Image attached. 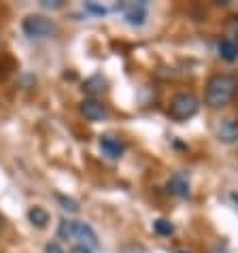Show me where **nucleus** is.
Wrapping results in <instances>:
<instances>
[{
    "label": "nucleus",
    "mask_w": 238,
    "mask_h": 253,
    "mask_svg": "<svg viewBox=\"0 0 238 253\" xmlns=\"http://www.w3.org/2000/svg\"><path fill=\"white\" fill-rule=\"evenodd\" d=\"M217 138L221 143L232 145L238 140V119L236 117H226L217 124Z\"/></svg>",
    "instance_id": "5"
},
{
    "label": "nucleus",
    "mask_w": 238,
    "mask_h": 253,
    "mask_svg": "<svg viewBox=\"0 0 238 253\" xmlns=\"http://www.w3.org/2000/svg\"><path fill=\"white\" fill-rule=\"evenodd\" d=\"M147 19V2H132L125 6V22L130 26H143Z\"/></svg>",
    "instance_id": "9"
},
{
    "label": "nucleus",
    "mask_w": 238,
    "mask_h": 253,
    "mask_svg": "<svg viewBox=\"0 0 238 253\" xmlns=\"http://www.w3.org/2000/svg\"><path fill=\"white\" fill-rule=\"evenodd\" d=\"M28 219H30L32 226L45 228L47 223H49V213H47L43 207H32L30 211H28Z\"/></svg>",
    "instance_id": "12"
},
{
    "label": "nucleus",
    "mask_w": 238,
    "mask_h": 253,
    "mask_svg": "<svg viewBox=\"0 0 238 253\" xmlns=\"http://www.w3.org/2000/svg\"><path fill=\"white\" fill-rule=\"evenodd\" d=\"M22 30L30 39H47V37H53L58 32V28L45 15H28L22 22Z\"/></svg>",
    "instance_id": "4"
},
{
    "label": "nucleus",
    "mask_w": 238,
    "mask_h": 253,
    "mask_svg": "<svg viewBox=\"0 0 238 253\" xmlns=\"http://www.w3.org/2000/svg\"><path fill=\"white\" fill-rule=\"evenodd\" d=\"M83 89H85V94H89V96H98V94H102L104 89H107V81H104L102 75H94V77H89V79L85 81Z\"/></svg>",
    "instance_id": "11"
},
{
    "label": "nucleus",
    "mask_w": 238,
    "mask_h": 253,
    "mask_svg": "<svg viewBox=\"0 0 238 253\" xmlns=\"http://www.w3.org/2000/svg\"><path fill=\"white\" fill-rule=\"evenodd\" d=\"M58 202L64 211H71V213H77V211H79V205H77L73 198H66V196H62V194H58Z\"/></svg>",
    "instance_id": "14"
},
{
    "label": "nucleus",
    "mask_w": 238,
    "mask_h": 253,
    "mask_svg": "<svg viewBox=\"0 0 238 253\" xmlns=\"http://www.w3.org/2000/svg\"><path fill=\"white\" fill-rule=\"evenodd\" d=\"M166 189L170 196H177V198H187L190 196V181L183 172H174L166 183Z\"/></svg>",
    "instance_id": "7"
},
{
    "label": "nucleus",
    "mask_w": 238,
    "mask_h": 253,
    "mask_svg": "<svg viewBox=\"0 0 238 253\" xmlns=\"http://www.w3.org/2000/svg\"><path fill=\"white\" fill-rule=\"evenodd\" d=\"M198 109H200V100L194 92H179L170 100L168 117L174 119V122H187V119H192L198 113Z\"/></svg>",
    "instance_id": "3"
},
{
    "label": "nucleus",
    "mask_w": 238,
    "mask_h": 253,
    "mask_svg": "<svg viewBox=\"0 0 238 253\" xmlns=\"http://www.w3.org/2000/svg\"><path fill=\"white\" fill-rule=\"evenodd\" d=\"M45 253H64V249H62V245L60 243H47L45 245Z\"/></svg>",
    "instance_id": "16"
},
{
    "label": "nucleus",
    "mask_w": 238,
    "mask_h": 253,
    "mask_svg": "<svg viewBox=\"0 0 238 253\" xmlns=\"http://www.w3.org/2000/svg\"><path fill=\"white\" fill-rule=\"evenodd\" d=\"M40 4L47 6V9H60V6H62V0H43Z\"/></svg>",
    "instance_id": "17"
},
{
    "label": "nucleus",
    "mask_w": 238,
    "mask_h": 253,
    "mask_svg": "<svg viewBox=\"0 0 238 253\" xmlns=\"http://www.w3.org/2000/svg\"><path fill=\"white\" fill-rule=\"evenodd\" d=\"M85 9H87L89 13H94V15H104V13H107V9H104V6H98V4H94V2H85Z\"/></svg>",
    "instance_id": "15"
},
{
    "label": "nucleus",
    "mask_w": 238,
    "mask_h": 253,
    "mask_svg": "<svg viewBox=\"0 0 238 253\" xmlns=\"http://www.w3.org/2000/svg\"><path fill=\"white\" fill-rule=\"evenodd\" d=\"M217 51H219V58L226 62H236L238 60V43L234 39H221L219 45H217Z\"/></svg>",
    "instance_id": "10"
},
{
    "label": "nucleus",
    "mask_w": 238,
    "mask_h": 253,
    "mask_svg": "<svg viewBox=\"0 0 238 253\" xmlns=\"http://www.w3.org/2000/svg\"><path fill=\"white\" fill-rule=\"evenodd\" d=\"M153 230L158 232L159 236H172L174 234V226L168 219H158L153 221Z\"/></svg>",
    "instance_id": "13"
},
{
    "label": "nucleus",
    "mask_w": 238,
    "mask_h": 253,
    "mask_svg": "<svg viewBox=\"0 0 238 253\" xmlns=\"http://www.w3.org/2000/svg\"><path fill=\"white\" fill-rule=\"evenodd\" d=\"M236 77L232 75H226V73H219V75H213L206 83V94H204V102L208 104L211 109H221L230 104L236 96Z\"/></svg>",
    "instance_id": "1"
},
{
    "label": "nucleus",
    "mask_w": 238,
    "mask_h": 253,
    "mask_svg": "<svg viewBox=\"0 0 238 253\" xmlns=\"http://www.w3.org/2000/svg\"><path fill=\"white\" fill-rule=\"evenodd\" d=\"M230 198H232V202H234V205H236V207H238V194H236V192H234V194H232V196H230Z\"/></svg>",
    "instance_id": "19"
},
{
    "label": "nucleus",
    "mask_w": 238,
    "mask_h": 253,
    "mask_svg": "<svg viewBox=\"0 0 238 253\" xmlns=\"http://www.w3.org/2000/svg\"><path fill=\"white\" fill-rule=\"evenodd\" d=\"M177 253H187V251H177Z\"/></svg>",
    "instance_id": "21"
},
{
    "label": "nucleus",
    "mask_w": 238,
    "mask_h": 253,
    "mask_svg": "<svg viewBox=\"0 0 238 253\" xmlns=\"http://www.w3.org/2000/svg\"><path fill=\"white\" fill-rule=\"evenodd\" d=\"M79 111L89 122H102V119L107 117V109H104L102 102H98L96 98H85V100L79 104Z\"/></svg>",
    "instance_id": "6"
},
{
    "label": "nucleus",
    "mask_w": 238,
    "mask_h": 253,
    "mask_svg": "<svg viewBox=\"0 0 238 253\" xmlns=\"http://www.w3.org/2000/svg\"><path fill=\"white\" fill-rule=\"evenodd\" d=\"M0 228H2V217H0Z\"/></svg>",
    "instance_id": "20"
},
{
    "label": "nucleus",
    "mask_w": 238,
    "mask_h": 253,
    "mask_svg": "<svg viewBox=\"0 0 238 253\" xmlns=\"http://www.w3.org/2000/svg\"><path fill=\"white\" fill-rule=\"evenodd\" d=\"M58 238L62 241H77L79 247H85L89 251H94L100 247L98 243V234L94 228L85 221H75V219H62L58 226Z\"/></svg>",
    "instance_id": "2"
},
{
    "label": "nucleus",
    "mask_w": 238,
    "mask_h": 253,
    "mask_svg": "<svg viewBox=\"0 0 238 253\" xmlns=\"http://www.w3.org/2000/svg\"><path fill=\"white\" fill-rule=\"evenodd\" d=\"M100 149L104 156H109L111 160H117V158H121V153L125 151V145L117 136L104 134V136H100Z\"/></svg>",
    "instance_id": "8"
},
{
    "label": "nucleus",
    "mask_w": 238,
    "mask_h": 253,
    "mask_svg": "<svg viewBox=\"0 0 238 253\" xmlns=\"http://www.w3.org/2000/svg\"><path fill=\"white\" fill-rule=\"evenodd\" d=\"M71 253H92V251L85 249V247H79V245H77V247H73V249H71Z\"/></svg>",
    "instance_id": "18"
}]
</instances>
